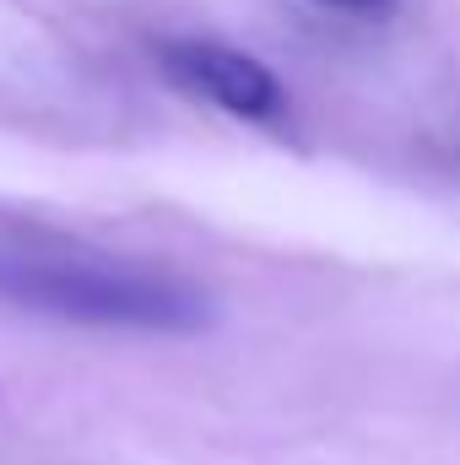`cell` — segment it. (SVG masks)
<instances>
[{"label":"cell","instance_id":"1","mask_svg":"<svg viewBox=\"0 0 460 465\" xmlns=\"http://www.w3.org/2000/svg\"><path fill=\"white\" fill-rule=\"evenodd\" d=\"M0 303L109 336L190 341L217 325V298L190 271L38 223H0Z\"/></svg>","mask_w":460,"mask_h":465},{"label":"cell","instance_id":"2","mask_svg":"<svg viewBox=\"0 0 460 465\" xmlns=\"http://www.w3.org/2000/svg\"><path fill=\"white\" fill-rule=\"evenodd\" d=\"M157 71L195 104H212L217 114L244 124H282L287 119V87L282 76L223 38H163L157 44Z\"/></svg>","mask_w":460,"mask_h":465},{"label":"cell","instance_id":"3","mask_svg":"<svg viewBox=\"0 0 460 465\" xmlns=\"http://www.w3.org/2000/svg\"><path fill=\"white\" fill-rule=\"evenodd\" d=\"M320 5H336V11H363V16H379V11H390L395 0H320Z\"/></svg>","mask_w":460,"mask_h":465}]
</instances>
